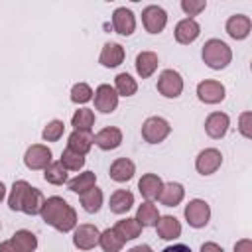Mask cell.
I'll return each instance as SVG.
<instances>
[{"mask_svg": "<svg viewBox=\"0 0 252 252\" xmlns=\"http://www.w3.org/2000/svg\"><path fill=\"white\" fill-rule=\"evenodd\" d=\"M183 197H185V187L177 181H167V183H163L158 201L165 207H177L183 201Z\"/></svg>", "mask_w": 252, "mask_h": 252, "instance_id": "22", "label": "cell"}, {"mask_svg": "<svg viewBox=\"0 0 252 252\" xmlns=\"http://www.w3.org/2000/svg\"><path fill=\"white\" fill-rule=\"evenodd\" d=\"M81 199V205L87 213H98L100 207H102V201H104V195H102V189H98L96 185L89 191H85L83 195H79Z\"/></svg>", "mask_w": 252, "mask_h": 252, "instance_id": "30", "label": "cell"}, {"mask_svg": "<svg viewBox=\"0 0 252 252\" xmlns=\"http://www.w3.org/2000/svg\"><path fill=\"white\" fill-rule=\"evenodd\" d=\"M98 236H100V230L94 224L91 222L77 224L73 230V244L79 250H93L94 246H98Z\"/></svg>", "mask_w": 252, "mask_h": 252, "instance_id": "11", "label": "cell"}, {"mask_svg": "<svg viewBox=\"0 0 252 252\" xmlns=\"http://www.w3.org/2000/svg\"><path fill=\"white\" fill-rule=\"evenodd\" d=\"M161 187H163V181L159 175L156 173H144L138 181V191L142 193V197L146 201H158L159 199V193H161Z\"/></svg>", "mask_w": 252, "mask_h": 252, "instance_id": "17", "label": "cell"}, {"mask_svg": "<svg viewBox=\"0 0 252 252\" xmlns=\"http://www.w3.org/2000/svg\"><path fill=\"white\" fill-rule=\"evenodd\" d=\"M161 252H193L187 244H171V246H165Z\"/></svg>", "mask_w": 252, "mask_h": 252, "instance_id": "43", "label": "cell"}, {"mask_svg": "<svg viewBox=\"0 0 252 252\" xmlns=\"http://www.w3.org/2000/svg\"><path fill=\"white\" fill-rule=\"evenodd\" d=\"M175 41L181 45H189L193 43L199 35H201V26L195 18H183L175 24Z\"/></svg>", "mask_w": 252, "mask_h": 252, "instance_id": "14", "label": "cell"}, {"mask_svg": "<svg viewBox=\"0 0 252 252\" xmlns=\"http://www.w3.org/2000/svg\"><path fill=\"white\" fill-rule=\"evenodd\" d=\"M185 220L189 226L193 228H205L211 220V207L205 199H191L187 205H185Z\"/></svg>", "mask_w": 252, "mask_h": 252, "instance_id": "3", "label": "cell"}, {"mask_svg": "<svg viewBox=\"0 0 252 252\" xmlns=\"http://www.w3.org/2000/svg\"><path fill=\"white\" fill-rule=\"evenodd\" d=\"M156 230H158V236L163 238V240H175L181 236V222L171 217V215H163L159 217L158 224H156Z\"/></svg>", "mask_w": 252, "mask_h": 252, "instance_id": "24", "label": "cell"}, {"mask_svg": "<svg viewBox=\"0 0 252 252\" xmlns=\"http://www.w3.org/2000/svg\"><path fill=\"white\" fill-rule=\"evenodd\" d=\"M28 189H30V183L26 179L14 181V185L10 189V195H8V207H10V211H20L22 209V201H24V195H26Z\"/></svg>", "mask_w": 252, "mask_h": 252, "instance_id": "35", "label": "cell"}, {"mask_svg": "<svg viewBox=\"0 0 252 252\" xmlns=\"http://www.w3.org/2000/svg\"><path fill=\"white\" fill-rule=\"evenodd\" d=\"M67 185H69V191H73L77 195H83L85 191H89V189H93L96 185V173L94 171H83L77 177L69 179Z\"/></svg>", "mask_w": 252, "mask_h": 252, "instance_id": "29", "label": "cell"}, {"mask_svg": "<svg viewBox=\"0 0 252 252\" xmlns=\"http://www.w3.org/2000/svg\"><path fill=\"white\" fill-rule=\"evenodd\" d=\"M124 47L116 41H106L100 49V55H98V63L106 69H114L118 67L122 61H124Z\"/></svg>", "mask_w": 252, "mask_h": 252, "instance_id": "16", "label": "cell"}, {"mask_svg": "<svg viewBox=\"0 0 252 252\" xmlns=\"http://www.w3.org/2000/svg\"><path fill=\"white\" fill-rule=\"evenodd\" d=\"M201 57H203L207 67H211L215 71H220V69H226L228 63L232 61V49L222 39L211 37V39L205 41V45L201 49Z\"/></svg>", "mask_w": 252, "mask_h": 252, "instance_id": "2", "label": "cell"}, {"mask_svg": "<svg viewBox=\"0 0 252 252\" xmlns=\"http://www.w3.org/2000/svg\"><path fill=\"white\" fill-rule=\"evenodd\" d=\"M134 173H136V165H134V161L128 159V158H116V159L110 163V171H108L110 179L116 181V183H126V181H130V179L134 177Z\"/></svg>", "mask_w": 252, "mask_h": 252, "instance_id": "19", "label": "cell"}, {"mask_svg": "<svg viewBox=\"0 0 252 252\" xmlns=\"http://www.w3.org/2000/svg\"><path fill=\"white\" fill-rule=\"evenodd\" d=\"M158 93L165 98H177L183 93V77L175 69H163L158 77Z\"/></svg>", "mask_w": 252, "mask_h": 252, "instance_id": "5", "label": "cell"}, {"mask_svg": "<svg viewBox=\"0 0 252 252\" xmlns=\"http://www.w3.org/2000/svg\"><path fill=\"white\" fill-rule=\"evenodd\" d=\"M142 24L148 33H161L167 26V12L158 4H150L142 10Z\"/></svg>", "mask_w": 252, "mask_h": 252, "instance_id": "7", "label": "cell"}, {"mask_svg": "<svg viewBox=\"0 0 252 252\" xmlns=\"http://www.w3.org/2000/svg\"><path fill=\"white\" fill-rule=\"evenodd\" d=\"M93 98H94V108H96L98 112L110 114V112H114V110L118 108V98H120V96L116 94V91H114L112 85L102 83V85H98V87L94 89Z\"/></svg>", "mask_w": 252, "mask_h": 252, "instance_id": "8", "label": "cell"}, {"mask_svg": "<svg viewBox=\"0 0 252 252\" xmlns=\"http://www.w3.org/2000/svg\"><path fill=\"white\" fill-rule=\"evenodd\" d=\"M51 158H53V154L45 144H32L24 154V163L28 169L39 171V169H45L53 161Z\"/></svg>", "mask_w": 252, "mask_h": 252, "instance_id": "6", "label": "cell"}, {"mask_svg": "<svg viewBox=\"0 0 252 252\" xmlns=\"http://www.w3.org/2000/svg\"><path fill=\"white\" fill-rule=\"evenodd\" d=\"M93 98V89H91V85H87V83H75L73 87H71V102H75V104H85V102H89Z\"/></svg>", "mask_w": 252, "mask_h": 252, "instance_id": "38", "label": "cell"}, {"mask_svg": "<svg viewBox=\"0 0 252 252\" xmlns=\"http://www.w3.org/2000/svg\"><path fill=\"white\" fill-rule=\"evenodd\" d=\"M234 252H252V240H250V238H240V240H236Z\"/></svg>", "mask_w": 252, "mask_h": 252, "instance_id": "41", "label": "cell"}, {"mask_svg": "<svg viewBox=\"0 0 252 252\" xmlns=\"http://www.w3.org/2000/svg\"><path fill=\"white\" fill-rule=\"evenodd\" d=\"M169 132H171V126L161 116H150L142 124V138L148 144H159V142H163L169 136Z\"/></svg>", "mask_w": 252, "mask_h": 252, "instance_id": "4", "label": "cell"}, {"mask_svg": "<svg viewBox=\"0 0 252 252\" xmlns=\"http://www.w3.org/2000/svg\"><path fill=\"white\" fill-rule=\"evenodd\" d=\"M43 201H45L43 193H41L39 189H35V187L30 185V189H28L26 195H24L20 213H26V215H30V217L39 215V213H41V207H43Z\"/></svg>", "mask_w": 252, "mask_h": 252, "instance_id": "26", "label": "cell"}, {"mask_svg": "<svg viewBox=\"0 0 252 252\" xmlns=\"http://www.w3.org/2000/svg\"><path fill=\"white\" fill-rule=\"evenodd\" d=\"M63 132H65V124H63V120L53 118V120H49V122L43 126V130H41V138H43L45 142H57V140L63 136Z\"/></svg>", "mask_w": 252, "mask_h": 252, "instance_id": "37", "label": "cell"}, {"mask_svg": "<svg viewBox=\"0 0 252 252\" xmlns=\"http://www.w3.org/2000/svg\"><path fill=\"white\" fill-rule=\"evenodd\" d=\"M39 217L43 219L45 224L53 226L59 232H71L77 226V213H75V209L63 197H59V195L47 197L43 201Z\"/></svg>", "mask_w": 252, "mask_h": 252, "instance_id": "1", "label": "cell"}, {"mask_svg": "<svg viewBox=\"0 0 252 252\" xmlns=\"http://www.w3.org/2000/svg\"><path fill=\"white\" fill-rule=\"evenodd\" d=\"M222 165V154L217 148H205L195 158V169L201 175H213Z\"/></svg>", "mask_w": 252, "mask_h": 252, "instance_id": "10", "label": "cell"}, {"mask_svg": "<svg viewBox=\"0 0 252 252\" xmlns=\"http://www.w3.org/2000/svg\"><path fill=\"white\" fill-rule=\"evenodd\" d=\"M114 91L118 96H134L138 91V83L130 73H118L114 77Z\"/></svg>", "mask_w": 252, "mask_h": 252, "instance_id": "31", "label": "cell"}, {"mask_svg": "<svg viewBox=\"0 0 252 252\" xmlns=\"http://www.w3.org/2000/svg\"><path fill=\"white\" fill-rule=\"evenodd\" d=\"M59 161L63 163V167H65L67 171H79V169H83V165H85V156H81V154H77V152L65 148V150L61 152V159H59Z\"/></svg>", "mask_w": 252, "mask_h": 252, "instance_id": "36", "label": "cell"}, {"mask_svg": "<svg viewBox=\"0 0 252 252\" xmlns=\"http://www.w3.org/2000/svg\"><path fill=\"white\" fill-rule=\"evenodd\" d=\"M94 144L102 150V152H110L116 150L122 144V130L116 126H106L102 130H98L94 134Z\"/></svg>", "mask_w": 252, "mask_h": 252, "instance_id": "18", "label": "cell"}, {"mask_svg": "<svg viewBox=\"0 0 252 252\" xmlns=\"http://www.w3.org/2000/svg\"><path fill=\"white\" fill-rule=\"evenodd\" d=\"M98 246L104 252H120L124 248V240L114 232V228H106L98 236Z\"/></svg>", "mask_w": 252, "mask_h": 252, "instance_id": "33", "label": "cell"}, {"mask_svg": "<svg viewBox=\"0 0 252 252\" xmlns=\"http://www.w3.org/2000/svg\"><path fill=\"white\" fill-rule=\"evenodd\" d=\"M94 144V136L91 132H85V130H73L67 138V148L81 154V156H87L91 152Z\"/></svg>", "mask_w": 252, "mask_h": 252, "instance_id": "21", "label": "cell"}, {"mask_svg": "<svg viewBox=\"0 0 252 252\" xmlns=\"http://www.w3.org/2000/svg\"><path fill=\"white\" fill-rule=\"evenodd\" d=\"M238 132L250 140L252 138V112L250 110H244L240 116H238Z\"/></svg>", "mask_w": 252, "mask_h": 252, "instance_id": "40", "label": "cell"}, {"mask_svg": "<svg viewBox=\"0 0 252 252\" xmlns=\"http://www.w3.org/2000/svg\"><path fill=\"white\" fill-rule=\"evenodd\" d=\"M112 28L120 35H126V37L132 35L134 30H136V16H134V12L130 8H126V6L116 8L112 12Z\"/></svg>", "mask_w": 252, "mask_h": 252, "instance_id": "12", "label": "cell"}, {"mask_svg": "<svg viewBox=\"0 0 252 252\" xmlns=\"http://www.w3.org/2000/svg\"><path fill=\"white\" fill-rule=\"evenodd\" d=\"M71 126H73V130L91 132V128L94 126V112L91 108H79V110H75V114L71 116Z\"/></svg>", "mask_w": 252, "mask_h": 252, "instance_id": "34", "label": "cell"}, {"mask_svg": "<svg viewBox=\"0 0 252 252\" xmlns=\"http://www.w3.org/2000/svg\"><path fill=\"white\" fill-rule=\"evenodd\" d=\"M207 8V0H181V10L185 12L187 18L199 16Z\"/></svg>", "mask_w": 252, "mask_h": 252, "instance_id": "39", "label": "cell"}, {"mask_svg": "<svg viewBox=\"0 0 252 252\" xmlns=\"http://www.w3.org/2000/svg\"><path fill=\"white\" fill-rule=\"evenodd\" d=\"M10 240H12V244L16 246L18 252H35V248H37V236L28 228L16 230Z\"/></svg>", "mask_w": 252, "mask_h": 252, "instance_id": "28", "label": "cell"}, {"mask_svg": "<svg viewBox=\"0 0 252 252\" xmlns=\"http://www.w3.org/2000/svg\"><path fill=\"white\" fill-rule=\"evenodd\" d=\"M108 207L114 215H124L128 213L132 207H134V193L128 191V189H116L112 195H110V201H108Z\"/></svg>", "mask_w": 252, "mask_h": 252, "instance_id": "23", "label": "cell"}, {"mask_svg": "<svg viewBox=\"0 0 252 252\" xmlns=\"http://www.w3.org/2000/svg\"><path fill=\"white\" fill-rule=\"evenodd\" d=\"M126 252H154V250H152L150 244H136V246H132V248L126 250Z\"/></svg>", "mask_w": 252, "mask_h": 252, "instance_id": "45", "label": "cell"}, {"mask_svg": "<svg viewBox=\"0 0 252 252\" xmlns=\"http://www.w3.org/2000/svg\"><path fill=\"white\" fill-rule=\"evenodd\" d=\"M112 228H114V232H116L124 242L134 240V238H138V236L142 234V226L138 224V220H136L134 217H126V219L118 220Z\"/></svg>", "mask_w": 252, "mask_h": 252, "instance_id": "27", "label": "cell"}, {"mask_svg": "<svg viewBox=\"0 0 252 252\" xmlns=\"http://www.w3.org/2000/svg\"><path fill=\"white\" fill-rule=\"evenodd\" d=\"M0 252H18V250L12 244V240H4V242H0Z\"/></svg>", "mask_w": 252, "mask_h": 252, "instance_id": "44", "label": "cell"}, {"mask_svg": "<svg viewBox=\"0 0 252 252\" xmlns=\"http://www.w3.org/2000/svg\"><path fill=\"white\" fill-rule=\"evenodd\" d=\"M136 73L140 75V79H148L158 71L159 65V57L154 51H140L136 55Z\"/></svg>", "mask_w": 252, "mask_h": 252, "instance_id": "20", "label": "cell"}, {"mask_svg": "<svg viewBox=\"0 0 252 252\" xmlns=\"http://www.w3.org/2000/svg\"><path fill=\"white\" fill-rule=\"evenodd\" d=\"M159 211H158V207L152 203V201H144L142 205H138V209H136V220H138V224L142 226V228H150V226H156L158 224V220H159Z\"/></svg>", "mask_w": 252, "mask_h": 252, "instance_id": "25", "label": "cell"}, {"mask_svg": "<svg viewBox=\"0 0 252 252\" xmlns=\"http://www.w3.org/2000/svg\"><path fill=\"white\" fill-rule=\"evenodd\" d=\"M224 30H226V33H228L232 39L242 41V39H246V37L250 35V32H252V20H250V16L234 14V16H230V18L226 20Z\"/></svg>", "mask_w": 252, "mask_h": 252, "instance_id": "13", "label": "cell"}, {"mask_svg": "<svg viewBox=\"0 0 252 252\" xmlns=\"http://www.w3.org/2000/svg\"><path fill=\"white\" fill-rule=\"evenodd\" d=\"M228 126H230V118L226 112H211L207 118H205V132L209 138L213 140H220L224 138V134L228 132Z\"/></svg>", "mask_w": 252, "mask_h": 252, "instance_id": "15", "label": "cell"}, {"mask_svg": "<svg viewBox=\"0 0 252 252\" xmlns=\"http://www.w3.org/2000/svg\"><path fill=\"white\" fill-rule=\"evenodd\" d=\"M43 179L51 185H65L69 181V175H67V169L63 167L61 161H51L43 169Z\"/></svg>", "mask_w": 252, "mask_h": 252, "instance_id": "32", "label": "cell"}, {"mask_svg": "<svg viewBox=\"0 0 252 252\" xmlns=\"http://www.w3.org/2000/svg\"><path fill=\"white\" fill-rule=\"evenodd\" d=\"M226 96V89L220 81L215 79H205L197 85V98L205 104H219Z\"/></svg>", "mask_w": 252, "mask_h": 252, "instance_id": "9", "label": "cell"}, {"mask_svg": "<svg viewBox=\"0 0 252 252\" xmlns=\"http://www.w3.org/2000/svg\"><path fill=\"white\" fill-rule=\"evenodd\" d=\"M4 197H6V185L0 181V203L4 201Z\"/></svg>", "mask_w": 252, "mask_h": 252, "instance_id": "46", "label": "cell"}, {"mask_svg": "<svg viewBox=\"0 0 252 252\" xmlns=\"http://www.w3.org/2000/svg\"><path fill=\"white\" fill-rule=\"evenodd\" d=\"M201 252H224L220 244L217 242H203L201 244Z\"/></svg>", "mask_w": 252, "mask_h": 252, "instance_id": "42", "label": "cell"}]
</instances>
